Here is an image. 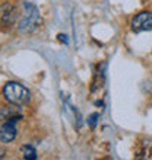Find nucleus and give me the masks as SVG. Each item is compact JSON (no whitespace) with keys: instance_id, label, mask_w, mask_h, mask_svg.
<instances>
[{"instance_id":"nucleus-1","label":"nucleus","mask_w":152,"mask_h":160,"mask_svg":"<svg viewBox=\"0 0 152 160\" xmlns=\"http://www.w3.org/2000/svg\"><path fill=\"white\" fill-rule=\"evenodd\" d=\"M3 98L10 105H26L31 101V92L18 82H6L3 86Z\"/></svg>"},{"instance_id":"nucleus-2","label":"nucleus","mask_w":152,"mask_h":160,"mask_svg":"<svg viewBox=\"0 0 152 160\" xmlns=\"http://www.w3.org/2000/svg\"><path fill=\"white\" fill-rule=\"evenodd\" d=\"M41 22L42 19L40 12H38L37 6L25 2L24 3V15H22L21 21L18 23V31L21 34H31V32H34L38 26L41 25Z\"/></svg>"},{"instance_id":"nucleus-3","label":"nucleus","mask_w":152,"mask_h":160,"mask_svg":"<svg viewBox=\"0 0 152 160\" xmlns=\"http://www.w3.org/2000/svg\"><path fill=\"white\" fill-rule=\"evenodd\" d=\"M132 31L139 34V32H148L152 31V13L151 12H139L132 19Z\"/></svg>"},{"instance_id":"nucleus-4","label":"nucleus","mask_w":152,"mask_h":160,"mask_svg":"<svg viewBox=\"0 0 152 160\" xmlns=\"http://www.w3.org/2000/svg\"><path fill=\"white\" fill-rule=\"evenodd\" d=\"M18 18V9L15 4H12L10 2H4L2 4V25L10 26L15 23Z\"/></svg>"},{"instance_id":"nucleus-5","label":"nucleus","mask_w":152,"mask_h":160,"mask_svg":"<svg viewBox=\"0 0 152 160\" xmlns=\"http://www.w3.org/2000/svg\"><path fill=\"white\" fill-rule=\"evenodd\" d=\"M16 125H15V121H6L2 124V128H0V140H2V143L3 144H8L10 141L15 140L16 137Z\"/></svg>"},{"instance_id":"nucleus-6","label":"nucleus","mask_w":152,"mask_h":160,"mask_svg":"<svg viewBox=\"0 0 152 160\" xmlns=\"http://www.w3.org/2000/svg\"><path fill=\"white\" fill-rule=\"evenodd\" d=\"M22 154H24V159H26V160L37 159V150H35L32 146H30V144L22 146Z\"/></svg>"},{"instance_id":"nucleus-7","label":"nucleus","mask_w":152,"mask_h":160,"mask_svg":"<svg viewBox=\"0 0 152 160\" xmlns=\"http://www.w3.org/2000/svg\"><path fill=\"white\" fill-rule=\"evenodd\" d=\"M100 117V115L97 114V112H94V114H91L88 117V124L91 128H95V125H97V118Z\"/></svg>"}]
</instances>
